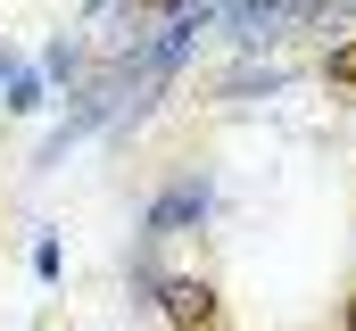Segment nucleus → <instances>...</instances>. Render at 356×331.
<instances>
[{
  "label": "nucleus",
  "instance_id": "f257e3e1",
  "mask_svg": "<svg viewBox=\"0 0 356 331\" xmlns=\"http://www.w3.org/2000/svg\"><path fill=\"white\" fill-rule=\"evenodd\" d=\"M158 307H166L175 331H207V323H216V290H207V282H166Z\"/></svg>",
  "mask_w": 356,
  "mask_h": 331
},
{
  "label": "nucleus",
  "instance_id": "f03ea898",
  "mask_svg": "<svg viewBox=\"0 0 356 331\" xmlns=\"http://www.w3.org/2000/svg\"><path fill=\"white\" fill-rule=\"evenodd\" d=\"M323 83H332L340 99H356V42H340V50L323 58Z\"/></svg>",
  "mask_w": 356,
  "mask_h": 331
},
{
  "label": "nucleus",
  "instance_id": "7ed1b4c3",
  "mask_svg": "<svg viewBox=\"0 0 356 331\" xmlns=\"http://www.w3.org/2000/svg\"><path fill=\"white\" fill-rule=\"evenodd\" d=\"M340 323H348V331H356V298H348V315H340Z\"/></svg>",
  "mask_w": 356,
  "mask_h": 331
},
{
  "label": "nucleus",
  "instance_id": "20e7f679",
  "mask_svg": "<svg viewBox=\"0 0 356 331\" xmlns=\"http://www.w3.org/2000/svg\"><path fill=\"white\" fill-rule=\"evenodd\" d=\"M141 8H175V0H141Z\"/></svg>",
  "mask_w": 356,
  "mask_h": 331
},
{
  "label": "nucleus",
  "instance_id": "39448f33",
  "mask_svg": "<svg viewBox=\"0 0 356 331\" xmlns=\"http://www.w3.org/2000/svg\"><path fill=\"white\" fill-rule=\"evenodd\" d=\"M207 331H216V323H207Z\"/></svg>",
  "mask_w": 356,
  "mask_h": 331
}]
</instances>
